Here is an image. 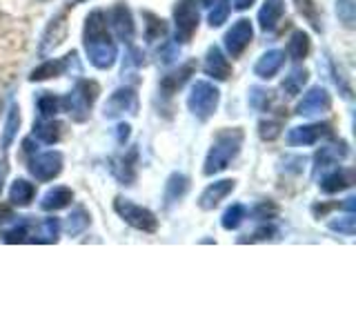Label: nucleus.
<instances>
[{"mask_svg":"<svg viewBox=\"0 0 356 334\" xmlns=\"http://www.w3.org/2000/svg\"><path fill=\"white\" fill-rule=\"evenodd\" d=\"M83 45L89 63L96 70H111L118 58V47L111 40V33L107 29V16L103 9H94L92 14L85 18L83 29Z\"/></svg>","mask_w":356,"mask_h":334,"instance_id":"obj_1","label":"nucleus"},{"mask_svg":"<svg viewBox=\"0 0 356 334\" xmlns=\"http://www.w3.org/2000/svg\"><path fill=\"white\" fill-rule=\"evenodd\" d=\"M245 141V134L241 127H229V129H220L214 141H211V148L205 156V165H203V174L205 176H216L220 172H225L229 163L241 154Z\"/></svg>","mask_w":356,"mask_h":334,"instance_id":"obj_2","label":"nucleus"},{"mask_svg":"<svg viewBox=\"0 0 356 334\" xmlns=\"http://www.w3.org/2000/svg\"><path fill=\"white\" fill-rule=\"evenodd\" d=\"M96 98H98V85L94 81L81 78V81L74 85L72 92L60 98V105L67 114L72 116L74 122H85L89 118V111H92Z\"/></svg>","mask_w":356,"mask_h":334,"instance_id":"obj_3","label":"nucleus"},{"mask_svg":"<svg viewBox=\"0 0 356 334\" xmlns=\"http://www.w3.org/2000/svg\"><path fill=\"white\" fill-rule=\"evenodd\" d=\"M220 103V92L214 83L209 81H196L189 89V96H187V107L189 111L198 118V120H207L216 114Z\"/></svg>","mask_w":356,"mask_h":334,"instance_id":"obj_4","label":"nucleus"},{"mask_svg":"<svg viewBox=\"0 0 356 334\" xmlns=\"http://www.w3.org/2000/svg\"><path fill=\"white\" fill-rule=\"evenodd\" d=\"M114 212L127 223V225H131L134 230H138V232L154 234L156 230H159V218H156L154 212L138 205V203H134V200H129V198L116 196Z\"/></svg>","mask_w":356,"mask_h":334,"instance_id":"obj_5","label":"nucleus"},{"mask_svg":"<svg viewBox=\"0 0 356 334\" xmlns=\"http://www.w3.org/2000/svg\"><path fill=\"white\" fill-rule=\"evenodd\" d=\"M200 22V11H198V0H178L174 5V33L176 42L187 45L198 31Z\"/></svg>","mask_w":356,"mask_h":334,"instance_id":"obj_6","label":"nucleus"},{"mask_svg":"<svg viewBox=\"0 0 356 334\" xmlns=\"http://www.w3.org/2000/svg\"><path fill=\"white\" fill-rule=\"evenodd\" d=\"M29 174L40 183L54 181L63 172V154L60 152H36L29 154Z\"/></svg>","mask_w":356,"mask_h":334,"instance_id":"obj_7","label":"nucleus"},{"mask_svg":"<svg viewBox=\"0 0 356 334\" xmlns=\"http://www.w3.org/2000/svg\"><path fill=\"white\" fill-rule=\"evenodd\" d=\"M138 114V94L131 87H118L105 103V118H122Z\"/></svg>","mask_w":356,"mask_h":334,"instance_id":"obj_8","label":"nucleus"},{"mask_svg":"<svg viewBox=\"0 0 356 334\" xmlns=\"http://www.w3.org/2000/svg\"><path fill=\"white\" fill-rule=\"evenodd\" d=\"M254 38V27L252 22L248 18H238L234 25L227 29L225 33V49L227 54L232 56V58H238V56L250 47V42Z\"/></svg>","mask_w":356,"mask_h":334,"instance_id":"obj_9","label":"nucleus"},{"mask_svg":"<svg viewBox=\"0 0 356 334\" xmlns=\"http://www.w3.org/2000/svg\"><path fill=\"white\" fill-rule=\"evenodd\" d=\"M332 134V127L327 122H309V125H298L287 132V143L292 148H307V145H314L321 138H325Z\"/></svg>","mask_w":356,"mask_h":334,"instance_id":"obj_10","label":"nucleus"},{"mask_svg":"<svg viewBox=\"0 0 356 334\" xmlns=\"http://www.w3.org/2000/svg\"><path fill=\"white\" fill-rule=\"evenodd\" d=\"M109 27L111 31L116 33V38L122 42H131L134 33H136V25H134V16L125 3H116L114 7L109 9Z\"/></svg>","mask_w":356,"mask_h":334,"instance_id":"obj_11","label":"nucleus"},{"mask_svg":"<svg viewBox=\"0 0 356 334\" xmlns=\"http://www.w3.org/2000/svg\"><path fill=\"white\" fill-rule=\"evenodd\" d=\"M332 107V96L325 87H312L309 92L300 98V103L296 105V114L298 116H316V114H325Z\"/></svg>","mask_w":356,"mask_h":334,"instance_id":"obj_12","label":"nucleus"},{"mask_svg":"<svg viewBox=\"0 0 356 334\" xmlns=\"http://www.w3.org/2000/svg\"><path fill=\"white\" fill-rule=\"evenodd\" d=\"M234 187H236V181H234V178H222V181L209 183L203 189V194L198 196V207L205 209V212L218 207L220 200H225L234 192Z\"/></svg>","mask_w":356,"mask_h":334,"instance_id":"obj_13","label":"nucleus"},{"mask_svg":"<svg viewBox=\"0 0 356 334\" xmlns=\"http://www.w3.org/2000/svg\"><path fill=\"white\" fill-rule=\"evenodd\" d=\"M72 65H76V51H70L63 58H54V61H44L40 67L31 72L29 81L31 83H40V81H47V78H58L63 74H67L72 70Z\"/></svg>","mask_w":356,"mask_h":334,"instance_id":"obj_14","label":"nucleus"},{"mask_svg":"<svg viewBox=\"0 0 356 334\" xmlns=\"http://www.w3.org/2000/svg\"><path fill=\"white\" fill-rule=\"evenodd\" d=\"M348 154H350V148L345 141L323 145V148L314 154V172L325 170L330 165H339L341 161L348 159Z\"/></svg>","mask_w":356,"mask_h":334,"instance_id":"obj_15","label":"nucleus"},{"mask_svg":"<svg viewBox=\"0 0 356 334\" xmlns=\"http://www.w3.org/2000/svg\"><path fill=\"white\" fill-rule=\"evenodd\" d=\"M203 70L209 78H214V81H227L232 76V65L227 61V56L222 54L220 47H209L207 54H205V65Z\"/></svg>","mask_w":356,"mask_h":334,"instance_id":"obj_16","label":"nucleus"},{"mask_svg":"<svg viewBox=\"0 0 356 334\" xmlns=\"http://www.w3.org/2000/svg\"><path fill=\"white\" fill-rule=\"evenodd\" d=\"M283 63H285V54L281 49H270L256 61L254 74L259 78H263V81H270V78H274L278 72H281Z\"/></svg>","mask_w":356,"mask_h":334,"instance_id":"obj_17","label":"nucleus"},{"mask_svg":"<svg viewBox=\"0 0 356 334\" xmlns=\"http://www.w3.org/2000/svg\"><path fill=\"white\" fill-rule=\"evenodd\" d=\"M136 165H138V150L131 148L127 154H122L120 159L114 161V174L122 185H134L136 181Z\"/></svg>","mask_w":356,"mask_h":334,"instance_id":"obj_18","label":"nucleus"},{"mask_svg":"<svg viewBox=\"0 0 356 334\" xmlns=\"http://www.w3.org/2000/svg\"><path fill=\"white\" fill-rule=\"evenodd\" d=\"M352 185H354V170H350V167H339V170H334L332 174L323 176L321 192L339 194V192H343V189H348Z\"/></svg>","mask_w":356,"mask_h":334,"instance_id":"obj_19","label":"nucleus"},{"mask_svg":"<svg viewBox=\"0 0 356 334\" xmlns=\"http://www.w3.org/2000/svg\"><path fill=\"white\" fill-rule=\"evenodd\" d=\"M72 200H74L72 187L56 185V187H51L49 192L42 196L40 209H44V212H58V209H65L67 205H72Z\"/></svg>","mask_w":356,"mask_h":334,"instance_id":"obj_20","label":"nucleus"},{"mask_svg":"<svg viewBox=\"0 0 356 334\" xmlns=\"http://www.w3.org/2000/svg\"><path fill=\"white\" fill-rule=\"evenodd\" d=\"M285 14V0H265L259 11V25L263 31H274Z\"/></svg>","mask_w":356,"mask_h":334,"instance_id":"obj_21","label":"nucleus"},{"mask_svg":"<svg viewBox=\"0 0 356 334\" xmlns=\"http://www.w3.org/2000/svg\"><path fill=\"white\" fill-rule=\"evenodd\" d=\"M60 239V221L56 216L42 218L38 225L33 223L31 243H58Z\"/></svg>","mask_w":356,"mask_h":334,"instance_id":"obj_22","label":"nucleus"},{"mask_svg":"<svg viewBox=\"0 0 356 334\" xmlns=\"http://www.w3.org/2000/svg\"><path fill=\"white\" fill-rule=\"evenodd\" d=\"M189 189V178L181 172L170 174L165 183V207H172L174 203H178Z\"/></svg>","mask_w":356,"mask_h":334,"instance_id":"obj_23","label":"nucleus"},{"mask_svg":"<svg viewBox=\"0 0 356 334\" xmlns=\"http://www.w3.org/2000/svg\"><path fill=\"white\" fill-rule=\"evenodd\" d=\"M194 63H187V65H183V67H178L176 72H172V74H167V76H163V81H161V89H163V94L165 96H172V94H176L178 89H181L187 81H189V76L194 74Z\"/></svg>","mask_w":356,"mask_h":334,"instance_id":"obj_24","label":"nucleus"},{"mask_svg":"<svg viewBox=\"0 0 356 334\" xmlns=\"http://www.w3.org/2000/svg\"><path fill=\"white\" fill-rule=\"evenodd\" d=\"M33 196H36V185L29 183L27 178H16L9 187V200L16 207H27L31 205Z\"/></svg>","mask_w":356,"mask_h":334,"instance_id":"obj_25","label":"nucleus"},{"mask_svg":"<svg viewBox=\"0 0 356 334\" xmlns=\"http://www.w3.org/2000/svg\"><path fill=\"white\" fill-rule=\"evenodd\" d=\"M31 232H33V221L29 216L25 218H18V223L14 228H7L0 232V241L3 243H31Z\"/></svg>","mask_w":356,"mask_h":334,"instance_id":"obj_26","label":"nucleus"},{"mask_svg":"<svg viewBox=\"0 0 356 334\" xmlns=\"http://www.w3.org/2000/svg\"><path fill=\"white\" fill-rule=\"evenodd\" d=\"M33 136H36L40 143L54 145L63 136V125L56 118H40L33 122Z\"/></svg>","mask_w":356,"mask_h":334,"instance_id":"obj_27","label":"nucleus"},{"mask_svg":"<svg viewBox=\"0 0 356 334\" xmlns=\"http://www.w3.org/2000/svg\"><path fill=\"white\" fill-rule=\"evenodd\" d=\"M309 47H312V40H309V33H305L303 29H296L292 36H289V42H287V54L292 61H303L305 56L309 54Z\"/></svg>","mask_w":356,"mask_h":334,"instance_id":"obj_28","label":"nucleus"},{"mask_svg":"<svg viewBox=\"0 0 356 334\" xmlns=\"http://www.w3.org/2000/svg\"><path fill=\"white\" fill-rule=\"evenodd\" d=\"M89 223H92V216H89V212L83 207V205H76L72 209V214L67 216V223H65V230L70 237H78V234H83Z\"/></svg>","mask_w":356,"mask_h":334,"instance_id":"obj_29","label":"nucleus"},{"mask_svg":"<svg viewBox=\"0 0 356 334\" xmlns=\"http://www.w3.org/2000/svg\"><path fill=\"white\" fill-rule=\"evenodd\" d=\"M307 78H309V72L305 70V67H296V70H292V72H289V74L283 78V83H281L283 92H285L287 96H296V94H300V92H303V87L307 85Z\"/></svg>","mask_w":356,"mask_h":334,"instance_id":"obj_30","label":"nucleus"},{"mask_svg":"<svg viewBox=\"0 0 356 334\" xmlns=\"http://www.w3.org/2000/svg\"><path fill=\"white\" fill-rule=\"evenodd\" d=\"M248 218V207H245L243 203H234L229 205L225 212H222V216H220V225L222 230H236L241 228V223Z\"/></svg>","mask_w":356,"mask_h":334,"instance_id":"obj_31","label":"nucleus"},{"mask_svg":"<svg viewBox=\"0 0 356 334\" xmlns=\"http://www.w3.org/2000/svg\"><path fill=\"white\" fill-rule=\"evenodd\" d=\"M36 107H38V114L40 118H56V114L63 109L60 105V96H56L51 92H42L36 100Z\"/></svg>","mask_w":356,"mask_h":334,"instance_id":"obj_32","label":"nucleus"},{"mask_svg":"<svg viewBox=\"0 0 356 334\" xmlns=\"http://www.w3.org/2000/svg\"><path fill=\"white\" fill-rule=\"evenodd\" d=\"M296 7H298V14L303 16L314 31H323V18H321V11H318V5L314 0H294Z\"/></svg>","mask_w":356,"mask_h":334,"instance_id":"obj_33","label":"nucleus"},{"mask_svg":"<svg viewBox=\"0 0 356 334\" xmlns=\"http://www.w3.org/2000/svg\"><path fill=\"white\" fill-rule=\"evenodd\" d=\"M337 16L348 29L356 25V0H337Z\"/></svg>","mask_w":356,"mask_h":334,"instance_id":"obj_34","label":"nucleus"},{"mask_svg":"<svg viewBox=\"0 0 356 334\" xmlns=\"http://www.w3.org/2000/svg\"><path fill=\"white\" fill-rule=\"evenodd\" d=\"M274 100V92L270 89H263V87H252L250 92V105L256 109V111H267Z\"/></svg>","mask_w":356,"mask_h":334,"instance_id":"obj_35","label":"nucleus"},{"mask_svg":"<svg viewBox=\"0 0 356 334\" xmlns=\"http://www.w3.org/2000/svg\"><path fill=\"white\" fill-rule=\"evenodd\" d=\"M145 18H147V33H145V36H147V42H156V40H161V38L167 36L165 20L149 14V11H145Z\"/></svg>","mask_w":356,"mask_h":334,"instance_id":"obj_36","label":"nucleus"},{"mask_svg":"<svg viewBox=\"0 0 356 334\" xmlns=\"http://www.w3.org/2000/svg\"><path fill=\"white\" fill-rule=\"evenodd\" d=\"M227 18H229V0H216L209 7V25L220 27L222 22H227Z\"/></svg>","mask_w":356,"mask_h":334,"instance_id":"obj_37","label":"nucleus"},{"mask_svg":"<svg viewBox=\"0 0 356 334\" xmlns=\"http://www.w3.org/2000/svg\"><path fill=\"white\" fill-rule=\"evenodd\" d=\"M281 129H283V120L281 118H267L259 122V136L263 141H274L281 136Z\"/></svg>","mask_w":356,"mask_h":334,"instance_id":"obj_38","label":"nucleus"},{"mask_svg":"<svg viewBox=\"0 0 356 334\" xmlns=\"http://www.w3.org/2000/svg\"><path fill=\"white\" fill-rule=\"evenodd\" d=\"M330 230L332 232H339V234H345V237H354V230H356L354 212H348L345 216L330 221Z\"/></svg>","mask_w":356,"mask_h":334,"instance_id":"obj_39","label":"nucleus"},{"mask_svg":"<svg viewBox=\"0 0 356 334\" xmlns=\"http://www.w3.org/2000/svg\"><path fill=\"white\" fill-rule=\"evenodd\" d=\"M276 237H278V230L274 225H267V223H265L263 228H259L252 234V239H243L241 243H245V241H272Z\"/></svg>","mask_w":356,"mask_h":334,"instance_id":"obj_40","label":"nucleus"},{"mask_svg":"<svg viewBox=\"0 0 356 334\" xmlns=\"http://www.w3.org/2000/svg\"><path fill=\"white\" fill-rule=\"evenodd\" d=\"M274 214H276V207L272 203H261V205H256V209H254V216L261 218V221H270Z\"/></svg>","mask_w":356,"mask_h":334,"instance_id":"obj_41","label":"nucleus"},{"mask_svg":"<svg viewBox=\"0 0 356 334\" xmlns=\"http://www.w3.org/2000/svg\"><path fill=\"white\" fill-rule=\"evenodd\" d=\"M129 134H131V127L127 125V122H120V125L116 127V138H118V143H120V145L129 138Z\"/></svg>","mask_w":356,"mask_h":334,"instance_id":"obj_42","label":"nucleus"},{"mask_svg":"<svg viewBox=\"0 0 356 334\" xmlns=\"http://www.w3.org/2000/svg\"><path fill=\"white\" fill-rule=\"evenodd\" d=\"M337 207L343 209V212H354V209H356V198H354V196L345 198V203H341V205H337Z\"/></svg>","mask_w":356,"mask_h":334,"instance_id":"obj_43","label":"nucleus"},{"mask_svg":"<svg viewBox=\"0 0 356 334\" xmlns=\"http://www.w3.org/2000/svg\"><path fill=\"white\" fill-rule=\"evenodd\" d=\"M256 0H234V7H236L238 11H245V9H250Z\"/></svg>","mask_w":356,"mask_h":334,"instance_id":"obj_44","label":"nucleus"},{"mask_svg":"<svg viewBox=\"0 0 356 334\" xmlns=\"http://www.w3.org/2000/svg\"><path fill=\"white\" fill-rule=\"evenodd\" d=\"M14 218V212H11L9 207H0V223H7Z\"/></svg>","mask_w":356,"mask_h":334,"instance_id":"obj_45","label":"nucleus"},{"mask_svg":"<svg viewBox=\"0 0 356 334\" xmlns=\"http://www.w3.org/2000/svg\"><path fill=\"white\" fill-rule=\"evenodd\" d=\"M198 3H200V5H203V7H211V5H214V3H216V0H198Z\"/></svg>","mask_w":356,"mask_h":334,"instance_id":"obj_46","label":"nucleus"},{"mask_svg":"<svg viewBox=\"0 0 356 334\" xmlns=\"http://www.w3.org/2000/svg\"><path fill=\"white\" fill-rule=\"evenodd\" d=\"M81 3H87V0H70V7H76V5H81Z\"/></svg>","mask_w":356,"mask_h":334,"instance_id":"obj_47","label":"nucleus"},{"mask_svg":"<svg viewBox=\"0 0 356 334\" xmlns=\"http://www.w3.org/2000/svg\"><path fill=\"white\" fill-rule=\"evenodd\" d=\"M0 109H3V103H0Z\"/></svg>","mask_w":356,"mask_h":334,"instance_id":"obj_48","label":"nucleus"}]
</instances>
